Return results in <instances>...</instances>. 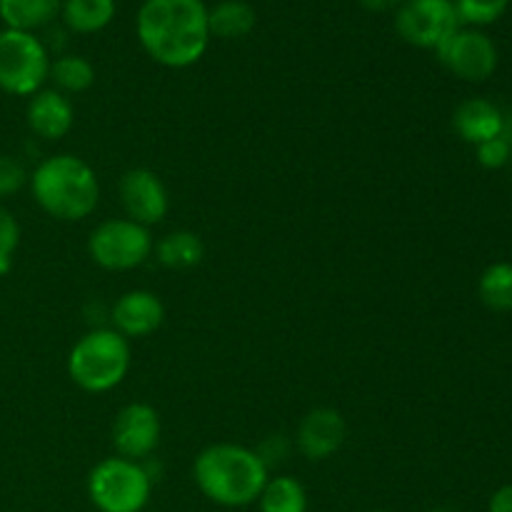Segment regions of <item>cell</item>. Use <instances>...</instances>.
Segmentation results:
<instances>
[{"mask_svg":"<svg viewBox=\"0 0 512 512\" xmlns=\"http://www.w3.org/2000/svg\"><path fill=\"white\" fill-rule=\"evenodd\" d=\"M110 320L125 340L148 338L165 323V305L150 290H128L115 300Z\"/></svg>","mask_w":512,"mask_h":512,"instance_id":"4fadbf2b","label":"cell"},{"mask_svg":"<svg viewBox=\"0 0 512 512\" xmlns=\"http://www.w3.org/2000/svg\"><path fill=\"white\" fill-rule=\"evenodd\" d=\"M368 512H388V510H368Z\"/></svg>","mask_w":512,"mask_h":512,"instance_id":"f546056e","label":"cell"},{"mask_svg":"<svg viewBox=\"0 0 512 512\" xmlns=\"http://www.w3.org/2000/svg\"><path fill=\"white\" fill-rule=\"evenodd\" d=\"M28 178L30 173L18 158L0 153V198H10V195L20 193L28 185Z\"/></svg>","mask_w":512,"mask_h":512,"instance_id":"d4e9b609","label":"cell"},{"mask_svg":"<svg viewBox=\"0 0 512 512\" xmlns=\"http://www.w3.org/2000/svg\"><path fill=\"white\" fill-rule=\"evenodd\" d=\"M430 512H450V510H445V508H435V510H430Z\"/></svg>","mask_w":512,"mask_h":512,"instance_id":"f1b7e54d","label":"cell"},{"mask_svg":"<svg viewBox=\"0 0 512 512\" xmlns=\"http://www.w3.org/2000/svg\"><path fill=\"white\" fill-rule=\"evenodd\" d=\"M155 258L170 270H190L203 263V238L193 230H173L155 243Z\"/></svg>","mask_w":512,"mask_h":512,"instance_id":"d6986e66","label":"cell"},{"mask_svg":"<svg viewBox=\"0 0 512 512\" xmlns=\"http://www.w3.org/2000/svg\"><path fill=\"white\" fill-rule=\"evenodd\" d=\"M135 33L155 63L190 68L208 50V5L203 0H143Z\"/></svg>","mask_w":512,"mask_h":512,"instance_id":"6da1fadb","label":"cell"},{"mask_svg":"<svg viewBox=\"0 0 512 512\" xmlns=\"http://www.w3.org/2000/svg\"><path fill=\"white\" fill-rule=\"evenodd\" d=\"M38 208L63 223L90 218L100 203V180L83 158L70 153L45 158L28 178Z\"/></svg>","mask_w":512,"mask_h":512,"instance_id":"3957f363","label":"cell"},{"mask_svg":"<svg viewBox=\"0 0 512 512\" xmlns=\"http://www.w3.org/2000/svg\"><path fill=\"white\" fill-rule=\"evenodd\" d=\"M118 193L125 218L145 225V228L163 223L170 210L168 188L160 180V175L153 173L150 168L125 170L123 178H120Z\"/></svg>","mask_w":512,"mask_h":512,"instance_id":"30bf717a","label":"cell"},{"mask_svg":"<svg viewBox=\"0 0 512 512\" xmlns=\"http://www.w3.org/2000/svg\"><path fill=\"white\" fill-rule=\"evenodd\" d=\"M25 123L35 138L53 143V140L65 138L73 130L75 108L68 95L55 88H43L28 100Z\"/></svg>","mask_w":512,"mask_h":512,"instance_id":"5bb4252c","label":"cell"},{"mask_svg":"<svg viewBox=\"0 0 512 512\" xmlns=\"http://www.w3.org/2000/svg\"><path fill=\"white\" fill-rule=\"evenodd\" d=\"M260 512H308V493L303 483L290 475L268 478L258 498Z\"/></svg>","mask_w":512,"mask_h":512,"instance_id":"ffe728a7","label":"cell"},{"mask_svg":"<svg viewBox=\"0 0 512 512\" xmlns=\"http://www.w3.org/2000/svg\"><path fill=\"white\" fill-rule=\"evenodd\" d=\"M435 55L448 73L468 83H483L498 70V45L480 28L460 25Z\"/></svg>","mask_w":512,"mask_h":512,"instance_id":"9c48e42d","label":"cell"},{"mask_svg":"<svg viewBox=\"0 0 512 512\" xmlns=\"http://www.w3.org/2000/svg\"><path fill=\"white\" fill-rule=\"evenodd\" d=\"M155 240L150 228L128 218H113L100 223L88 238V255L98 268L125 273L135 270L153 255Z\"/></svg>","mask_w":512,"mask_h":512,"instance_id":"52a82bcc","label":"cell"},{"mask_svg":"<svg viewBox=\"0 0 512 512\" xmlns=\"http://www.w3.org/2000/svg\"><path fill=\"white\" fill-rule=\"evenodd\" d=\"M50 80L63 95L85 93L95 83V65L83 55H60L50 60Z\"/></svg>","mask_w":512,"mask_h":512,"instance_id":"44dd1931","label":"cell"},{"mask_svg":"<svg viewBox=\"0 0 512 512\" xmlns=\"http://www.w3.org/2000/svg\"><path fill=\"white\" fill-rule=\"evenodd\" d=\"M475 155H478V163L488 170H498L503 165H508L512 155V140L508 133L498 135V138L488 140V143H480L475 148Z\"/></svg>","mask_w":512,"mask_h":512,"instance_id":"484cf974","label":"cell"},{"mask_svg":"<svg viewBox=\"0 0 512 512\" xmlns=\"http://www.w3.org/2000/svg\"><path fill=\"white\" fill-rule=\"evenodd\" d=\"M345 438H348V423L340 415V410L313 408L300 420L295 445L303 453V458L313 460V463H323V460L340 453Z\"/></svg>","mask_w":512,"mask_h":512,"instance_id":"7c38bea8","label":"cell"},{"mask_svg":"<svg viewBox=\"0 0 512 512\" xmlns=\"http://www.w3.org/2000/svg\"><path fill=\"white\" fill-rule=\"evenodd\" d=\"M153 495V478L143 463L113 455L90 470L88 498L100 512H143Z\"/></svg>","mask_w":512,"mask_h":512,"instance_id":"5b68a950","label":"cell"},{"mask_svg":"<svg viewBox=\"0 0 512 512\" xmlns=\"http://www.w3.org/2000/svg\"><path fill=\"white\" fill-rule=\"evenodd\" d=\"M453 128L465 143L478 148L480 143H488V140L508 133V120H505V113L493 100L470 98L455 108Z\"/></svg>","mask_w":512,"mask_h":512,"instance_id":"9a60e30c","label":"cell"},{"mask_svg":"<svg viewBox=\"0 0 512 512\" xmlns=\"http://www.w3.org/2000/svg\"><path fill=\"white\" fill-rule=\"evenodd\" d=\"M115 10H118L115 0H63L60 18L73 33L93 35L113 23Z\"/></svg>","mask_w":512,"mask_h":512,"instance_id":"ac0fdd59","label":"cell"},{"mask_svg":"<svg viewBox=\"0 0 512 512\" xmlns=\"http://www.w3.org/2000/svg\"><path fill=\"white\" fill-rule=\"evenodd\" d=\"M460 28L453 0H405L395 10V30L408 45L438 50Z\"/></svg>","mask_w":512,"mask_h":512,"instance_id":"ba28073f","label":"cell"},{"mask_svg":"<svg viewBox=\"0 0 512 512\" xmlns=\"http://www.w3.org/2000/svg\"><path fill=\"white\" fill-rule=\"evenodd\" d=\"M20 248V223L8 208L0 205V278L10 273L13 258Z\"/></svg>","mask_w":512,"mask_h":512,"instance_id":"cb8c5ba5","label":"cell"},{"mask_svg":"<svg viewBox=\"0 0 512 512\" xmlns=\"http://www.w3.org/2000/svg\"><path fill=\"white\" fill-rule=\"evenodd\" d=\"M113 448L118 458L143 463L160 445V415L148 403H130L113 420Z\"/></svg>","mask_w":512,"mask_h":512,"instance_id":"8fae6325","label":"cell"},{"mask_svg":"<svg viewBox=\"0 0 512 512\" xmlns=\"http://www.w3.org/2000/svg\"><path fill=\"white\" fill-rule=\"evenodd\" d=\"M488 512H512V485H503L490 495Z\"/></svg>","mask_w":512,"mask_h":512,"instance_id":"4316f807","label":"cell"},{"mask_svg":"<svg viewBox=\"0 0 512 512\" xmlns=\"http://www.w3.org/2000/svg\"><path fill=\"white\" fill-rule=\"evenodd\" d=\"M258 15L255 8L245 0H220L218 5L208 8L210 38L238 40L253 33Z\"/></svg>","mask_w":512,"mask_h":512,"instance_id":"2e32d148","label":"cell"},{"mask_svg":"<svg viewBox=\"0 0 512 512\" xmlns=\"http://www.w3.org/2000/svg\"><path fill=\"white\" fill-rule=\"evenodd\" d=\"M478 295L485 308L495 313H510L512 310V263L488 265L478 280Z\"/></svg>","mask_w":512,"mask_h":512,"instance_id":"7402d4cb","label":"cell"},{"mask_svg":"<svg viewBox=\"0 0 512 512\" xmlns=\"http://www.w3.org/2000/svg\"><path fill=\"white\" fill-rule=\"evenodd\" d=\"M130 370V340L113 328L88 330L68 353V375L85 393L118 388Z\"/></svg>","mask_w":512,"mask_h":512,"instance_id":"277c9868","label":"cell"},{"mask_svg":"<svg viewBox=\"0 0 512 512\" xmlns=\"http://www.w3.org/2000/svg\"><path fill=\"white\" fill-rule=\"evenodd\" d=\"M50 78V55L43 40L23 30H0V90L33 98Z\"/></svg>","mask_w":512,"mask_h":512,"instance_id":"8992f818","label":"cell"},{"mask_svg":"<svg viewBox=\"0 0 512 512\" xmlns=\"http://www.w3.org/2000/svg\"><path fill=\"white\" fill-rule=\"evenodd\" d=\"M405 0H360L365 10L370 13H388V10H398Z\"/></svg>","mask_w":512,"mask_h":512,"instance_id":"83f0119b","label":"cell"},{"mask_svg":"<svg viewBox=\"0 0 512 512\" xmlns=\"http://www.w3.org/2000/svg\"><path fill=\"white\" fill-rule=\"evenodd\" d=\"M63 0H0V20L5 28L35 33L60 15Z\"/></svg>","mask_w":512,"mask_h":512,"instance_id":"e0dca14e","label":"cell"},{"mask_svg":"<svg viewBox=\"0 0 512 512\" xmlns=\"http://www.w3.org/2000/svg\"><path fill=\"white\" fill-rule=\"evenodd\" d=\"M268 478V463L263 455L245 445H208L193 463L195 485L220 508H248L258 503Z\"/></svg>","mask_w":512,"mask_h":512,"instance_id":"7a4b0ae2","label":"cell"},{"mask_svg":"<svg viewBox=\"0 0 512 512\" xmlns=\"http://www.w3.org/2000/svg\"><path fill=\"white\" fill-rule=\"evenodd\" d=\"M460 25L465 28H485L500 20L508 10L510 0H453Z\"/></svg>","mask_w":512,"mask_h":512,"instance_id":"603a6c76","label":"cell"}]
</instances>
